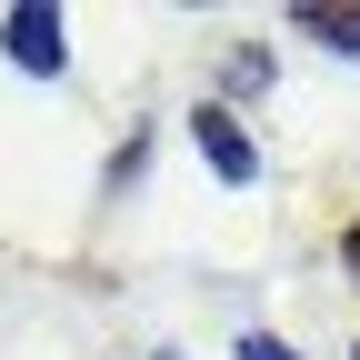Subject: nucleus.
Returning a JSON list of instances; mask_svg holds the SVG:
<instances>
[{
  "label": "nucleus",
  "instance_id": "1",
  "mask_svg": "<svg viewBox=\"0 0 360 360\" xmlns=\"http://www.w3.org/2000/svg\"><path fill=\"white\" fill-rule=\"evenodd\" d=\"M0 51H11V70H40V80H60V70H70V20L51 11V0H20L11 20H0Z\"/></svg>",
  "mask_w": 360,
  "mask_h": 360
},
{
  "label": "nucleus",
  "instance_id": "2",
  "mask_svg": "<svg viewBox=\"0 0 360 360\" xmlns=\"http://www.w3.org/2000/svg\"><path fill=\"white\" fill-rule=\"evenodd\" d=\"M191 141H200V160H210L220 180H231V191H250V180H260V150H250V130H240L231 110H220V101H200V110H191Z\"/></svg>",
  "mask_w": 360,
  "mask_h": 360
},
{
  "label": "nucleus",
  "instance_id": "5",
  "mask_svg": "<svg viewBox=\"0 0 360 360\" xmlns=\"http://www.w3.org/2000/svg\"><path fill=\"white\" fill-rule=\"evenodd\" d=\"M340 270H350V281H360V220H350V231H340Z\"/></svg>",
  "mask_w": 360,
  "mask_h": 360
},
{
  "label": "nucleus",
  "instance_id": "3",
  "mask_svg": "<svg viewBox=\"0 0 360 360\" xmlns=\"http://www.w3.org/2000/svg\"><path fill=\"white\" fill-rule=\"evenodd\" d=\"M290 30L321 40V51H340V60H360V11H290Z\"/></svg>",
  "mask_w": 360,
  "mask_h": 360
},
{
  "label": "nucleus",
  "instance_id": "4",
  "mask_svg": "<svg viewBox=\"0 0 360 360\" xmlns=\"http://www.w3.org/2000/svg\"><path fill=\"white\" fill-rule=\"evenodd\" d=\"M231 360H300V350H290L281 330H240V350H231Z\"/></svg>",
  "mask_w": 360,
  "mask_h": 360
},
{
  "label": "nucleus",
  "instance_id": "6",
  "mask_svg": "<svg viewBox=\"0 0 360 360\" xmlns=\"http://www.w3.org/2000/svg\"><path fill=\"white\" fill-rule=\"evenodd\" d=\"M350 360H360V350H350Z\"/></svg>",
  "mask_w": 360,
  "mask_h": 360
}]
</instances>
